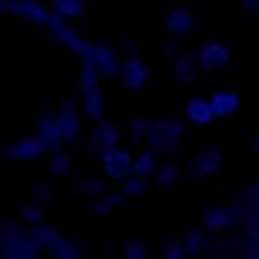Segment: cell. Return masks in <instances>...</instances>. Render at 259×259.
I'll list each match as a JSON object with an SVG mask.
<instances>
[{"label": "cell", "mask_w": 259, "mask_h": 259, "mask_svg": "<svg viewBox=\"0 0 259 259\" xmlns=\"http://www.w3.org/2000/svg\"><path fill=\"white\" fill-rule=\"evenodd\" d=\"M37 134L43 137V143H46V154L66 151L63 145L71 143V140H74L77 134H80V117H77V111L60 108L57 114L43 117V120H40Z\"/></svg>", "instance_id": "6da1fadb"}, {"label": "cell", "mask_w": 259, "mask_h": 259, "mask_svg": "<svg viewBox=\"0 0 259 259\" xmlns=\"http://www.w3.org/2000/svg\"><path fill=\"white\" fill-rule=\"evenodd\" d=\"M183 137H185V125H180L177 120H160V122L151 125L145 143H148V148L157 151V154H171V151L180 148Z\"/></svg>", "instance_id": "7a4b0ae2"}, {"label": "cell", "mask_w": 259, "mask_h": 259, "mask_svg": "<svg viewBox=\"0 0 259 259\" xmlns=\"http://www.w3.org/2000/svg\"><path fill=\"white\" fill-rule=\"evenodd\" d=\"M245 213L248 208L242 205V199L236 197L234 202L228 205H213L202 213V228L205 231H222V228H236V225H242Z\"/></svg>", "instance_id": "3957f363"}, {"label": "cell", "mask_w": 259, "mask_h": 259, "mask_svg": "<svg viewBox=\"0 0 259 259\" xmlns=\"http://www.w3.org/2000/svg\"><path fill=\"white\" fill-rule=\"evenodd\" d=\"M49 29H52V34L60 40L63 46H69L71 52H77L80 57H89V54H92V43H89L83 34H77L74 29H69V26L63 23L60 12H52V17H49Z\"/></svg>", "instance_id": "277c9868"}, {"label": "cell", "mask_w": 259, "mask_h": 259, "mask_svg": "<svg viewBox=\"0 0 259 259\" xmlns=\"http://www.w3.org/2000/svg\"><path fill=\"white\" fill-rule=\"evenodd\" d=\"M43 154H46V143H43L40 134L37 137H20L6 148V157L9 160H17V162H34Z\"/></svg>", "instance_id": "5b68a950"}, {"label": "cell", "mask_w": 259, "mask_h": 259, "mask_svg": "<svg viewBox=\"0 0 259 259\" xmlns=\"http://www.w3.org/2000/svg\"><path fill=\"white\" fill-rule=\"evenodd\" d=\"M225 168V157L220 151H199L188 160V177L191 180H202Z\"/></svg>", "instance_id": "8992f818"}, {"label": "cell", "mask_w": 259, "mask_h": 259, "mask_svg": "<svg viewBox=\"0 0 259 259\" xmlns=\"http://www.w3.org/2000/svg\"><path fill=\"white\" fill-rule=\"evenodd\" d=\"M103 168H106V174L111 180H125V177L134 174V157L128 151H120V148H111L106 151L103 157Z\"/></svg>", "instance_id": "52a82bcc"}, {"label": "cell", "mask_w": 259, "mask_h": 259, "mask_svg": "<svg viewBox=\"0 0 259 259\" xmlns=\"http://www.w3.org/2000/svg\"><path fill=\"white\" fill-rule=\"evenodd\" d=\"M117 140H120V128L111 125V122H103V125H97L92 131V137L85 140V148L92 154H106L117 145Z\"/></svg>", "instance_id": "ba28073f"}, {"label": "cell", "mask_w": 259, "mask_h": 259, "mask_svg": "<svg viewBox=\"0 0 259 259\" xmlns=\"http://www.w3.org/2000/svg\"><path fill=\"white\" fill-rule=\"evenodd\" d=\"M197 63L205 71H222L231 63V52H228V46H222V43H208V46H202Z\"/></svg>", "instance_id": "9c48e42d"}, {"label": "cell", "mask_w": 259, "mask_h": 259, "mask_svg": "<svg viewBox=\"0 0 259 259\" xmlns=\"http://www.w3.org/2000/svg\"><path fill=\"white\" fill-rule=\"evenodd\" d=\"M89 60L97 66L103 77H114L117 69H120V60H117L114 49L106 46V43H92V54H89Z\"/></svg>", "instance_id": "30bf717a"}, {"label": "cell", "mask_w": 259, "mask_h": 259, "mask_svg": "<svg viewBox=\"0 0 259 259\" xmlns=\"http://www.w3.org/2000/svg\"><path fill=\"white\" fill-rule=\"evenodd\" d=\"M6 12L26 17V20H34L37 26H49V17H52V12H46L40 3H31V0H9Z\"/></svg>", "instance_id": "8fae6325"}, {"label": "cell", "mask_w": 259, "mask_h": 259, "mask_svg": "<svg viewBox=\"0 0 259 259\" xmlns=\"http://www.w3.org/2000/svg\"><path fill=\"white\" fill-rule=\"evenodd\" d=\"M100 77H103V74H100L97 66H94L89 57H83V60H80V69H77V89H80V97L97 89V80H100Z\"/></svg>", "instance_id": "7c38bea8"}, {"label": "cell", "mask_w": 259, "mask_h": 259, "mask_svg": "<svg viewBox=\"0 0 259 259\" xmlns=\"http://www.w3.org/2000/svg\"><path fill=\"white\" fill-rule=\"evenodd\" d=\"M213 117H231L239 111V94L236 92H217L211 97Z\"/></svg>", "instance_id": "4fadbf2b"}, {"label": "cell", "mask_w": 259, "mask_h": 259, "mask_svg": "<svg viewBox=\"0 0 259 259\" xmlns=\"http://www.w3.org/2000/svg\"><path fill=\"white\" fill-rule=\"evenodd\" d=\"M185 114L194 125H208L213 120V108H211V100H188V106H185Z\"/></svg>", "instance_id": "5bb4252c"}, {"label": "cell", "mask_w": 259, "mask_h": 259, "mask_svg": "<svg viewBox=\"0 0 259 259\" xmlns=\"http://www.w3.org/2000/svg\"><path fill=\"white\" fill-rule=\"evenodd\" d=\"M122 80H125L128 89H143L145 80H148V71H145V66L134 57V60H125V66H122Z\"/></svg>", "instance_id": "9a60e30c"}, {"label": "cell", "mask_w": 259, "mask_h": 259, "mask_svg": "<svg viewBox=\"0 0 259 259\" xmlns=\"http://www.w3.org/2000/svg\"><path fill=\"white\" fill-rule=\"evenodd\" d=\"M165 29L171 31V34H188V31L194 29V17H191V12H185V9L171 12V15L165 17Z\"/></svg>", "instance_id": "2e32d148"}, {"label": "cell", "mask_w": 259, "mask_h": 259, "mask_svg": "<svg viewBox=\"0 0 259 259\" xmlns=\"http://www.w3.org/2000/svg\"><path fill=\"white\" fill-rule=\"evenodd\" d=\"M83 111L89 120L100 122L103 120V111H106V103H103V94H100V89H94V92L83 94Z\"/></svg>", "instance_id": "e0dca14e"}, {"label": "cell", "mask_w": 259, "mask_h": 259, "mask_svg": "<svg viewBox=\"0 0 259 259\" xmlns=\"http://www.w3.org/2000/svg\"><path fill=\"white\" fill-rule=\"evenodd\" d=\"M26 231H20L17 225H12V222H0V256H9V251H12V245L17 242V239H23Z\"/></svg>", "instance_id": "ac0fdd59"}, {"label": "cell", "mask_w": 259, "mask_h": 259, "mask_svg": "<svg viewBox=\"0 0 259 259\" xmlns=\"http://www.w3.org/2000/svg\"><path fill=\"white\" fill-rule=\"evenodd\" d=\"M46 253H52V256H57V259H74V256H80V248H77L71 239H54L46 248Z\"/></svg>", "instance_id": "d6986e66"}, {"label": "cell", "mask_w": 259, "mask_h": 259, "mask_svg": "<svg viewBox=\"0 0 259 259\" xmlns=\"http://www.w3.org/2000/svg\"><path fill=\"white\" fill-rule=\"evenodd\" d=\"M26 236H29L31 242H37L40 248H43V251H46V248L54 242V239H60V236H57V231H54V228H43L40 222L34 225V228H29V231H26Z\"/></svg>", "instance_id": "ffe728a7"}, {"label": "cell", "mask_w": 259, "mask_h": 259, "mask_svg": "<svg viewBox=\"0 0 259 259\" xmlns=\"http://www.w3.org/2000/svg\"><path fill=\"white\" fill-rule=\"evenodd\" d=\"M71 191H74L77 197H103L106 191H103V183H97V180H74L71 183Z\"/></svg>", "instance_id": "44dd1931"}, {"label": "cell", "mask_w": 259, "mask_h": 259, "mask_svg": "<svg viewBox=\"0 0 259 259\" xmlns=\"http://www.w3.org/2000/svg\"><path fill=\"white\" fill-rule=\"evenodd\" d=\"M154 154H157V151H143V154L134 157V174L148 177V174L157 171V157H154Z\"/></svg>", "instance_id": "7402d4cb"}, {"label": "cell", "mask_w": 259, "mask_h": 259, "mask_svg": "<svg viewBox=\"0 0 259 259\" xmlns=\"http://www.w3.org/2000/svg\"><path fill=\"white\" fill-rule=\"evenodd\" d=\"M54 9L63 17H80L85 12V3L83 0H54Z\"/></svg>", "instance_id": "603a6c76"}, {"label": "cell", "mask_w": 259, "mask_h": 259, "mask_svg": "<svg viewBox=\"0 0 259 259\" xmlns=\"http://www.w3.org/2000/svg\"><path fill=\"white\" fill-rule=\"evenodd\" d=\"M117 191H122L125 197H134V194H143V191H145V177H143V174H131V177H125V183H122Z\"/></svg>", "instance_id": "cb8c5ba5"}, {"label": "cell", "mask_w": 259, "mask_h": 259, "mask_svg": "<svg viewBox=\"0 0 259 259\" xmlns=\"http://www.w3.org/2000/svg\"><path fill=\"white\" fill-rule=\"evenodd\" d=\"M71 154H66V151H57L52 157V160H49V171H52V174H66V171H69L71 168Z\"/></svg>", "instance_id": "d4e9b609"}, {"label": "cell", "mask_w": 259, "mask_h": 259, "mask_svg": "<svg viewBox=\"0 0 259 259\" xmlns=\"http://www.w3.org/2000/svg\"><path fill=\"white\" fill-rule=\"evenodd\" d=\"M20 217H23L26 222H43L46 220V211H43V205H37V202H26L23 208H20Z\"/></svg>", "instance_id": "484cf974"}, {"label": "cell", "mask_w": 259, "mask_h": 259, "mask_svg": "<svg viewBox=\"0 0 259 259\" xmlns=\"http://www.w3.org/2000/svg\"><path fill=\"white\" fill-rule=\"evenodd\" d=\"M120 199H125V194H122V191H117V194H111V197L100 199V202H97V205H94L89 213H92V217H100V213H108L111 208L117 205V202H120Z\"/></svg>", "instance_id": "4316f807"}, {"label": "cell", "mask_w": 259, "mask_h": 259, "mask_svg": "<svg viewBox=\"0 0 259 259\" xmlns=\"http://www.w3.org/2000/svg\"><path fill=\"white\" fill-rule=\"evenodd\" d=\"M185 251L188 253H205V236H202V231H194V234L185 239Z\"/></svg>", "instance_id": "83f0119b"}, {"label": "cell", "mask_w": 259, "mask_h": 259, "mask_svg": "<svg viewBox=\"0 0 259 259\" xmlns=\"http://www.w3.org/2000/svg\"><path fill=\"white\" fill-rule=\"evenodd\" d=\"M194 63V57H188V54H183L180 60H177V66H174V74L177 77H183L185 83H194V74H188V66Z\"/></svg>", "instance_id": "f1b7e54d"}, {"label": "cell", "mask_w": 259, "mask_h": 259, "mask_svg": "<svg viewBox=\"0 0 259 259\" xmlns=\"http://www.w3.org/2000/svg\"><path fill=\"white\" fill-rule=\"evenodd\" d=\"M177 180H180V168H177V165L162 168L160 174L154 177V183H157V185H168V183H177Z\"/></svg>", "instance_id": "f546056e"}, {"label": "cell", "mask_w": 259, "mask_h": 259, "mask_svg": "<svg viewBox=\"0 0 259 259\" xmlns=\"http://www.w3.org/2000/svg\"><path fill=\"white\" fill-rule=\"evenodd\" d=\"M185 253H188V251H185V245L180 242V239H171V242L162 248V256H165V259H180V256H185Z\"/></svg>", "instance_id": "4dcf8cb0"}, {"label": "cell", "mask_w": 259, "mask_h": 259, "mask_svg": "<svg viewBox=\"0 0 259 259\" xmlns=\"http://www.w3.org/2000/svg\"><path fill=\"white\" fill-rule=\"evenodd\" d=\"M148 131H151V125H148V117L140 114L137 120H134V125H131V134H134V137H148Z\"/></svg>", "instance_id": "1f68e13d"}, {"label": "cell", "mask_w": 259, "mask_h": 259, "mask_svg": "<svg viewBox=\"0 0 259 259\" xmlns=\"http://www.w3.org/2000/svg\"><path fill=\"white\" fill-rule=\"evenodd\" d=\"M148 256V245L145 242H134L131 248H125V259H143Z\"/></svg>", "instance_id": "d6a6232c"}, {"label": "cell", "mask_w": 259, "mask_h": 259, "mask_svg": "<svg viewBox=\"0 0 259 259\" xmlns=\"http://www.w3.org/2000/svg\"><path fill=\"white\" fill-rule=\"evenodd\" d=\"M242 12H245V15H253V12H259V0H242Z\"/></svg>", "instance_id": "836d02e7"}, {"label": "cell", "mask_w": 259, "mask_h": 259, "mask_svg": "<svg viewBox=\"0 0 259 259\" xmlns=\"http://www.w3.org/2000/svg\"><path fill=\"white\" fill-rule=\"evenodd\" d=\"M63 108H69V111H77V108H80V103H77V100H66V106Z\"/></svg>", "instance_id": "e575fe53"}, {"label": "cell", "mask_w": 259, "mask_h": 259, "mask_svg": "<svg viewBox=\"0 0 259 259\" xmlns=\"http://www.w3.org/2000/svg\"><path fill=\"white\" fill-rule=\"evenodd\" d=\"M6 6H9V0H0V12H6Z\"/></svg>", "instance_id": "d590c367"}, {"label": "cell", "mask_w": 259, "mask_h": 259, "mask_svg": "<svg viewBox=\"0 0 259 259\" xmlns=\"http://www.w3.org/2000/svg\"><path fill=\"white\" fill-rule=\"evenodd\" d=\"M253 148H256V151H259V134H256V137H253Z\"/></svg>", "instance_id": "8d00e7d4"}]
</instances>
